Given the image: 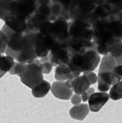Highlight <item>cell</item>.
I'll list each match as a JSON object with an SVG mask.
<instances>
[{
  "label": "cell",
  "mask_w": 122,
  "mask_h": 123,
  "mask_svg": "<svg viewBox=\"0 0 122 123\" xmlns=\"http://www.w3.org/2000/svg\"><path fill=\"white\" fill-rule=\"evenodd\" d=\"M93 42L100 55L109 53L111 48L122 41V22L116 13L97 20L93 24Z\"/></svg>",
  "instance_id": "1"
},
{
  "label": "cell",
  "mask_w": 122,
  "mask_h": 123,
  "mask_svg": "<svg viewBox=\"0 0 122 123\" xmlns=\"http://www.w3.org/2000/svg\"><path fill=\"white\" fill-rule=\"evenodd\" d=\"M7 41L6 55L18 62L30 63L38 58L35 49L31 32L19 33L14 31L5 24L1 30Z\"/></svg>",
  "instance_id": "2"
},
{
  "label": "cell",
  "mask_w": 122,
  "mask_h": 123,
  "mask_svg": "<svg viewBox=\"0 0 122 123\" xmlns=\"http://www.w3.org/2000/svg\"><path fill=\"white\" fill-rule=\"evenodd\" d=\"M1 19H8L27 23L29 18L35 13L38 0H1Z\"/></svg>",
  "instance_id": "3"
},
{
  "label": "cell",
  "mask_w": 122,
  "mask_h": 123,
  "mask_svg": "<svg viewBox=\"0 0 122 123\" xmlns=\"http://www.w3.org/2000/svg\"><path fill=\"white\" fill-rule=\"evenodd\" d=\"M101 61V57L94 45L85 46L78 50L70 52L68 66L75 73L93 71Z\"/></svg>",
  "instance_id": "4"
},
{
  "label": "cell",
  "mask_w": 122,
  "mask_h": 123,
  "mask_svg": "<svg viewBox=\"0 0 122 123\" xmlns=\"http://www.w3.org/2000/svg\"><path fill=\"white\" fill-rule=\"evenodd\" d=\"M69 38L66 42L69 52L85 46L94 45L93 42L92 25L81 20H70L69 22Z\"/></svg>",
  "instance_id": "5"
},
{
  "label": "cell",
  "mask_w": 122,
  "mask_h": 123,
  "mask_svg": "<svg viewBox=\"0 0 122 123\" xmlns=\"http://www.w3.org/2000/svg\"><path fill=\"white\" fill-rule=\"evenodd\" d=\"M107 1V0H77L71 12L70 20H81L91 24L98 7Z\"/></svg>",
  "instance_id": "6"
},
{
  "label": "cell",
  "mask_w": 122,
  "mask_h": 123,
  "mask_svg": "<svg viewBox=\"0 0 122 123\" xmlns=\"http://www.w3.org/2000/svg\"><path fill=\"white\" fill-rule=\"evenodd\" d=\"M69 22L64 19L49 21L41 27L38 32L50 37L59 43H65L69 38Z\"/></svg>",
  "instance_id": "7"
},
{
  "label": "cell",
  "mask_w": 122,
  "mask_h": 123,
  "mask_svg": "<svg viewBox=\"0 0 122 123\" xmlns=\"http://www.w3.org/2000/svg\"><path fill=\"white\" fill-rule=\"evenodd\" d=\"M43 74L40 67L32 62L25 64L22 73L19 77L22 82L32 89L45 80Z\"/></svg>",
  "instance_id": "8"
},
{
  "label": "cell",
  "mask_w": 122,
  "mask_h": 123,
  "mask_svg": "<svg viewBox=\"0 0 122 123\" xmlns=\"http://www.w3.org/2000/svg\"><path fill=\"white\" fill-rule=\"evenodd\" d=\"M50 61L53 66L67 64L70 59V52L66 43L59 45L49 52Z\"/></svg>",
  "instance_id": "9"
},
{
  "label": "cell",
  "mask_w": 122,
  "mask_h": 123,
  "mask_svg": "<svg viewBox=\"0 0 122 123\" xmlns=\"http://www.w3.org/2000/svg\"><path fill=\"white\" fill-rule=\"evenodd\" d=\"M65 82L67 86L72 88L75 93L79 95L83 94L88 88H90V86L92 85L88 77L84 74L72 79L67 80Z\"/></svg>",
  "instance_id": "10"
},
{
  "label": "cell",
  "mask_w": 122,
  "mask_h": 123,
  "mask_svg": "<svg viewBox=\"0 0 122 123\" xmlns=\"http://www.w3.org/2000/svg\"><path fill=\"white\" fill-rule=\"evenodd\" d=\"M51 92L56 98L60 100H68L73 95V90L67 86L65 81H58L52 83Z\"/></svg>",
  "instance_id": "11"
},
{
  "label": "cell",
  "mask_w": 122,
  "mask_h": 123,
  "mask_svg": "<svg viewBox=\"0 0 122 123\" xmlns=\"http://www.w3.org/2000/svg\"><path fill=\"white\" fill-rule=\"evenodd\" d=\"M109 99V94L104 92H94L88 99V106L92 112H98Z\"/></svg>",
  "instance_id": "12"
},
{
  "label": "cell",
  "mask_w": 122,
  "mask_h": 123,
  "mask_svg": "<svg viewBox=\"0 0 122 123\" xmlns=\"http://www.w3.org/2000/svg\"><path fill=\"white\" fill-rule=\"evenodd\" d=\"M80 74L72 71L68 64H61L56 67L54 77L58 81H66L78 77Z\"/></svg>",
  "instance_id": "13"
},
{
  "label": "cell",
  "mask_w": 122,
  "mask_h": 123,
  "mask_svg": "<svg viewBox=\"0 0 122 123\" xmlns=\"http://www.w3.org/2000/svg\"><path fill=\"white\" fill-rule=\"evenodd\" d=\"M118 65L116 58L110 54L104 55L99 66L98 74H112L114 68Z\"/></svg>",
  "instance_id": "14"
},
{
  "label": "cell",
  "mask_w": 122,
  "mask_h": 123,
  "mask_svg": "<svg viewBox=\"0 0 122 123\" xmlns=\"http://www.w3.org/2000/svg\"><path fill=\"white\" fill-rule=\"evenodd\" d=\"M90 111L88 105L83 103L73 106L69 111L70 116L72 119L76 120H83L87 116Z\"/></svg>",
  "instance_id": "15"
},
{
  "label": "cell",
  "mask_w": 122,
  "mask_h": 123,
  "mask_svg": "<svg viewBox=\"0 0 122 123\" xmlns=\"http://www.w3.org/2000/svg\"><path fill=\"white\" fill-rule=\"evenodd\" d=\"M15 64L14 59L11 56H3L1 54L0 56V73L2 77L6 73L9 72Z\"/></svg>",
  "instance_id": "16"
},
{
  "label": "cell",
  "mask_w": 122,
  "mask_h": 123,
  "mask_svg": "<svg viewBox=\"0 0 122 123\" xmlns=\"http://www.w3.org/2000/svg\"><path fill=\"white\" fill-rule=\"evenodd\" d=\"M51 89V86L49 82L44 80L42 82L32 88V95L35 98H43L48 93Z\"/></svg>",
  "instance_id": "17"
},
{
  "label": "cell",
  "mask_w": 122,
  "mask_h": 123,
  "mask_svg": "<svg viewBox=\"0 0 122 123\" xmlns=\"http://www.w3.org/2000/svg\"><path fill=\"white\" fill-rule=\"evenodd\" d=\"M40 58V59H38V58H36L32 62L38 64L39 66L40 67L43 74H49L51 72L52 69V66H53L52 64H51V62L49 54L46 56Z\"/></svg>",
  "instance_id": "18"
},
{
  "label": "cell",
  "mask_w": 122,
  "mask_h": 123,
  "mask_svg": "<svg viewBox=\"0 0 122 123\" xmlns=\"http://www.w3.org/2000/svg\"><path fill=\"white\" fill-rule=\"evenodd\" d=\"M109 97L115 101L122 98V80L113 85L110 90Z\"/></svg>",
  "instance_id": "19"
},
{
  "label": "cell",
  "mask_w": 122,
  "mask_h": 123,
  "mask_svg": "<svg viewBox=\"0 0 122 123\" xmlns=\"http://www.w3.org/2000/svg\"><path fill=\"white\" fill-rule=\"evenodd\" d=\"M107 3L113 13L122 11V0H107Z\"/></svg>",
  "instance_id": "20"
},
{
  "label": "cell",
  "mask_w": 122,
  "mask_h": 123,
  "mask_svg": "<svg viewBox=\"0 0 122 123\" xmlns=\"http://www.w3.org/2000/svg\"><path fill=\"white\" fill-rule=\"evenodd\" d=\"M25 66V63H22L20 62H15V64L9 73L11 75H17L18 76L22 73Z\"/></svg>",
  "instance_id": "21"
},
{
  "label": "cell",
  "mask_w": 122,
  "mask_h": 123,
  "mask_svg": "<svg viewBox=\"0 0 122 123\" xmlns=\"http://www.w3.org/2000/svg\"><path fill=\"white\" fill-rule=\"evenodd\" d=\"M109 54L115 58L120 56L122 55V41L114 45L110 49Z\"/></svg>",
  "instance_id": "22"
},
{
  "label": "cell",
  "mask_w": 122,
  "mask_h": 123,
  "mask_svg": "<svg viewBox=\"0 0 122 123\" xmlns=\"http://www.w3.org/2000/svg\"><path fill=\"white\" fill-rule=\"evenodd\" d=\"M114 77L118 80V82L122 80V64L117 65L113 71Z\"/></svg>",
  "instance_id": "23"
},
{
  "label": "cell",
  "mask_w": 122,
  "mask_h": 123,
  "mask_svg": "<svg viewBox=\"0 0 122 123\" xmlns=\"http://www.w3.org/2000/svg\"><path fill=\"white\" fill-rule=\"evenodd\" d=\"M0 44H1V54H3L6 52L7 48V41L6 37L4 36V33L1 31L0 32Z\"/></svg>",
  "instance_id": "24"
},
{
  "label": "cell",
  "mask_w": 122,
  "mask_h": 123,
  "mask_svg": "<svg viewBox=\"0 0 122 123\" xmlns=\"http://www.w3.org/2000/svg\"><path fill=\"white\" fill-rule=\"evenodd\" d=\"M84 75H85L88 77L89 81L91 82V84H94L98 82V75L93 73V71H89V72H86L83 73Z\"/></svg>",
  "instance_id": "25"
},
{
  "label": "cell",
  "mask_w": 122,
  "mask_h": 123,
  "mask_svg": "<svg viewBox=\"0 0 122 123\" xmlns=\"http://www.w3.org/2000/svg\"><path fill=\"white\" fill-rule=\"evenodd\" d=\"M94 92V88L93 87H90L86 90L85 92H84L83 94H81V98H82V101L83 102H86L88 100L89 97L91 95V94H93V93Z\"/></svg>",
  "instance_id": "26"
},
{
  "label": "cell",
  "mask_w": 122,
  "mask_h": 123,
  "mask_svg": "<svg viewBox=\"0 0 122 123\" xmlns=\"http://www.w3.org/2000/svg\"><path fill=\"white\" fill-rule=\"evenodd\" d=\"M82 101L81 95L77 93H75L71 97V102L73 105H78L81 103V101Z\"/></svg>",
  "instance_id": "27"
},
{
  "label": "cell",
  "mask_w": 122,
  "mask_h": 123,
  "mask_svg": "<svg viewBox=\"0 0 122 123\" xmlns=\"http://www.w3.org/2000/svg\"><path fill=\"white\" fill-rule=\"evenodd\" d=\"M116 61H117V63H118V65L122 64V55H121L120 56L116 58Z\"/></svg>",
  "instance_id": "28"
}]
</instances>
